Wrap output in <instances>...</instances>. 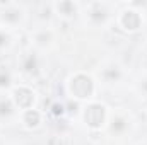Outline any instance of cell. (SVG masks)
<instances>
[{"mask_svg": "<svg viewBox=\"0 0 147 145\" xmlns=\"http://www.w3.org/2000/svg\"><path fill=\"white\" fill-rule=\"evenodd\" d=\"M94 91H96L94 79L87 73L79 72L72 75L69 80V92L74 99H89L94 96Z\"/></svg>", "mask_w": 147, "mask_h": 145, "instance_id": "cell-1", "label": "cell"}, {"mask_svg": "<svg viewBox=\"0 0 147 145\" xmlns=\"http://www.w3.org/2000/svg\"><path fill=\"white\" fill-rule=\"evenodd\" d=\"M10 99L14 103V106L19 111H28V109H34L36 106V92L28 87V85H16L10 92Z\"/></svg>", "mask_w": 147, "mask_h": 145, "instance_id": "cell-2", "label": "cell"}, {"mask_svg": "<svg viewBox=\"0 0 147 145\" xmlns=\"http://www.w3.org/2000/svg\"><path fill=\"white\" fill-rule=\"evenodd\" d=\"M84 121L91 130H99L108 121L106 106L101 103H91L84 109Z\"/></svg>", "mask_w": 147, "mask_h": 145, "instance_id": "cell-3", "label": "cell"}, {"mask_svg": "<svg viewBox=\"0 0 147 145\" xmlns=\"http://www.w3.org/2000/svg\"><path fill=\"white\" fill-rule=\"evenodd\" d=\"M118 26L127 33H135L142 28V12L137 9L121 10L118 15Z\"/></svg>", "mask_w": 147, "mask_h": 145, "instance_id": "cell-4", "label": "cell"}, {"mask_svg": "<svg viewBox=\"0 0 147 145\" xmlns=\"http://www.w3.org/2000/svg\"><path fill=\"white\" fill-rule=\"evenodd\" d=\"M22 19H24V10L17 3H5V10L0 12V24L5 26V29L21 24Z\"/></svg>", "mask_w": 147, "mask_h": 145, "instance_id": "cell-5", "label": "cell"}, {"mask_svg": "<svg viewBox=\"0 0 147 145\" xmlns=\"http://www.w3.org/2000/svg\"><path fill=\"white\" fill-rule=\"evenodd\" d=\"M87 17H89L92 26H105L110 19V5L108 3H99V2L89 3Z\"/></svg>", "mask_w": 147, "mask_h": 145, "instance_id": "cell-6", "label": "cell"}, {"mask_svg": "<svg viewBox=\"0 0 147 145\" xmlns=\"http://www.w3.org/2000/svg\"><path fill=\"white\" fill-rule=\"evenodd\" d=\"M53 5V10L58 17L65 19V21H70L74 19L77 14H79V3L70 2V0H63V2H57V3H51Z\"/></svg>", "mask_w": 147, "mask_h": 145, "instance_id": "cell-7", "label": "cell"}, {"mask_svg": "<svg viewBox=\"0 0 147 145\" xmlns=\"http://www.w3.org/2000/svg\"><path fill=\"white\" fill-rule=\"evenodd\" d=\"M21 125L28 130H36L43 125V113L34 109H28V111H21Z\"/></svg>", "mask_w": 147, "mask_h": 145, "instance_id": "cell-8", "label": "cell"}, {"mask_svg": "<svg viewBox=\"0 0 147 145\" xmlns=\"http://www.w3.org/2000/svg\"><path fill=\"white\" fill-rule=\"evenodd\" d=\"M108 126H110L111 135H121V133H125V130L128 128V118H127L125 114H121V113H116V114L111 116Z\"/></svg>", "mask_w": 147, "mask_h": 145, "instance_id": "cell-9", "label": "cell"}, {"mask_svg": "<svg viewBox=\"0 0 147 145\" xmlns=\"http://www.w3.org/2000/svg\"><path fill=\"white\" fill-rule=\"evenodd\" d=\"M103 80L106 82V84H116V82H120L121 80V77H123V72H121V67L120 65H116V63H110V65H106L105 68H103Z\"/></svg>", "mask_w": 147, "mask_h": 145, "instance_id": "cell-10", "label": "cell"}, {"mask_svg": "<svg viewBox=\"0 0 147 145\" xmlns=\"http://www.w3.org/2000/svg\"><path fill=\"white\" fill-rule=\"evenodd\" d=\"M51 41H53V33H51V29H48V28H39V29L34 31V36H33L34 46H38V48H46V46L51 44Z\"/></svg>", "mask_w": 147, "mask_h": 145, "instance_id": "cell-11", "label": "cell"}, {"mask_svg": "<svg viewBox=\"0 0 147 145\" xmlns=\"http://www.w3.org/2000/svg\"><path fill=\"white\" fill-rule=\"evenodd\" d=\"M21 67L26 73H36L39 68V62H38V55L34 51H29V53H24L22 56V62H21Z\"/></svg>", "mask_w": 147, "mask_h": 145, "instance_id": "cell-12", "label": "cell"}, {"mask_svg": "<svg viewBox=\"0 0 147 145\" xmlns=\"http://www.w3.org/2000/svg\"><path fill=\"white\" fill-rule=\"evenodd\" d=\"M16 106L12 103V99H5V97H0V121H7L14 116L16 113Z\"/></svg>", "mask_w": 147, "mask_h": 145, "instance_id": "cell-13", "label": "cell"}, {"mask_svg": "<svg viewBox=\"0 0 147 145\" xmlns=\"http://www.w3.org/2000/svg\"><path fill=\"white\" fill-rule=\"evenodd\" d=\"M12 85V75L9 70L5 68H0V91H5V89H10Z\"/></svg>", "mask_w": 147, "mask_h": 145, "instance_id": "cell-14", "label": "cell"}, {"mask_svg": "<svg viewBox=\"0 0 147 145\" xmlns=\"http://www.w3.org/2000/svg\"><path fill=\"white\" fill-rule=\"evenodd\" d=\"M9 44H10V33L3 28V29H0V50L7 48Z\"/></svg>", "mask_w": 147, "mask_h": 145, "instance_id": "cell-15", "label": "cell"}, {"mask_svg": "<svg viewBox=\"0 0 147 145\" xmlns=\"http://www.w3.org/2000/svg\"><path fill=\"white\" fill-rule=\"evenodd\" d=\"M140 91H142L144 94H147V75L140 80Z\"/></svg>", "mask_w": 147, "mask_h": 145, "instance_id": "cell-16", "label": "cell"}]
</instances>
